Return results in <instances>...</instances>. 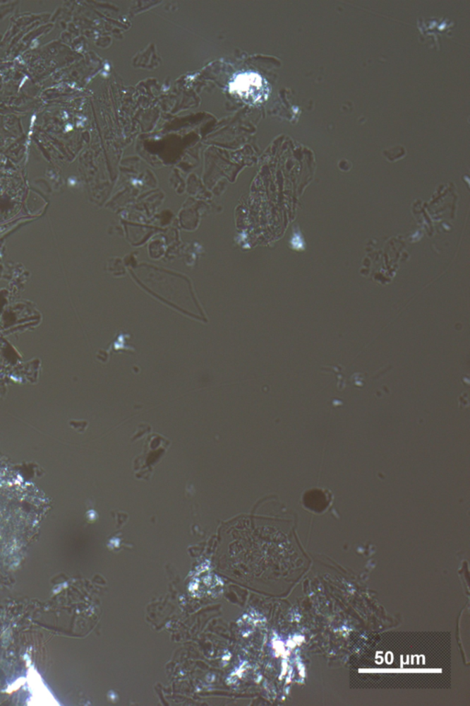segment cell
Segmentation results:
<instances>
[{
  "label": "cell",
  "instance_id": "cell-1",
  "mask_svg": "<svg viewBox=\"0 0 470 706\" xmlns=\"http://www.w3.org/2000/svg\"><path fill=\"white\" fill-rule=\"evenodd\" d=\"M261 76L255 73H243L234 79L231 83V91L239 95L241 98L249 99L250 97L258 96L256 93L261 90Z\"/></svg>",
  "mask_w": 470,
  "mask_h": 706
}]
</instances>
